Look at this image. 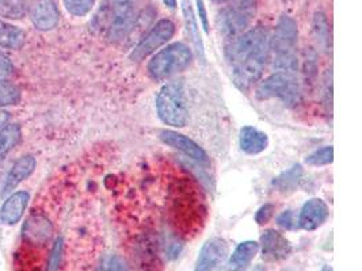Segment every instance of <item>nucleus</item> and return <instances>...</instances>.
Masks as SVG:
<instances>
[{
    "label": "nucleus",
    "mask_w": 362,
    "mask_h": 271,
    "mask_svg": "<svg viewBox=\"0 0 362 271\" xmlns=\"http://www.w3.org/2000/svg\"><path fill=\"white\" fill-rule=\"evenodd\" d=\"M171 213L181 235H192L204 224L206 213L204 200L197 188L186 179H181L174 188Z\"/></svg>",
    "instance_id": "2"
},
{
    "label": "nucleus",
    "mask_w": 362,
    "mask_h": 271,
    "mask_svg": "<svg viewBox=\"0 0 362 271\" xmlns=\"http://www.w3.org/2000/svg\"><path fill=\"white\" fill-rule=\"evenodd\" d=\"M159 137L165 145L181 151L192 160L197 162L199 164H209L208 153L205 152L192 138L174 131H162Z\"/></svg>",
    "instance_id": "13"
},
{
    "label": "nucleus",
    "mask_w": 362,
    "mask_h": 271,
    "mask_svg": "<svg viewBox=\"0 0 362 271\" xmlns=\"http://www.w3.org/2000/svg\"><path fill=\"white\" fill-rule=\"evenodd\" d=\"M8 119H10V114H8V112H6V110H0V131L7 125Z\"/></svg>",
    "instance_id": "36"
},
{
    "label": "nucleus",
    "mask_w": 362,
    "mask_h": 271,
    "mask_svg": "<svg viewBox=\"0 0 362 271\" xmlns=\"http://www.w3.org/2000/svg\"><path fill=\"white\" fill-rule=\"evenodd\" d=\"M99 271H132L131 267L125 263L122 258L118 255H107L102 259Z\"/></svg>",
    "instance_id": "31"
},
{
    "label": "nucleus",
    "mask_w": 362,
    "mask_h": 271,
    "mask_svg": "<svg viewBox=\"0 0 362 271\" xmlns=\"http://www.w3.org/2000/svg\"><path fill=\"white\" fill-rule=\"evenodd\" d=\"M163 3H165L168 8H171V10L177 8V0H163Z\"/></svg>",
    "instance_id": "37"
},
{
    "label": "nucleus",
    "mask_w": 362,
    "mask_h": 271,
    "mask_svg": "<svg viewBox=\"0 0 362 271\" xmlns=\"http://www.w3.org/2000/svg\"><path fill=\"white\" fill-rule=\"evenodd\" d=\"M22 94L17 85L6 79L0 80V107L13 106L21 102Z\"/></svg>",
    "instance_id": "27"
},
{
    "label": "nucleus",
    "mask_w": 362,
    "mask_h": 271,
    "mask_svg": "<svg viewBox=\"0 0 362 271\" xmlns=\"http://www.w3.org/2000/svg\"><path fill=\"white\" fill-rule=\"evenodd\" d=\"M277 222H279L280 227L288 229V231H293V229L298 228L295 213L292 210H286V212L281 213L279 219H277Z\"/></svg>",
    "instance_id": "32"
},
{
    "label": "nucleus",
    "mask_w": 362,
    "mask_h": 271,
    "mask_svg": "<svg viewBox=\"0 0 362 271\" xmlns=\"http://www.w3.org/2000/svg\"><path fill=\"white\" fill-rule=\"evenodd\" d=\"M214 1H217V3H221V1H228V0H214Z\"/></svg>",
    "instance_id": "39"
},
{
    "label": "nucleus",
    "mask_w": 362,
    "mask_h": 271,
    "mask_svg": "<svg viewBox=\"0 0 362 271\" xmlns=\"http://www.w3.org/2000/svg\"><path fill=\"white\" fill-rule=\"evenodd\" d=\"M134 258L140 271L162 270V260L158 250V241L152 236L141 237L137 241Z\"/></svg>",
    "instance_id": "15"
},
{
    "label": "nucleus",
    "mask_w": 362,
    "mask_h": 271,
    "mask_svg": "<svg viewBox=\"0 0 362 271\" xmlns=\"http://www.w3.org/2000/svg\"><path fill=\"white\" fill-rule=\"evenodd\" d=\"M228 254L227 241L221 237H212L202 246L194 271H226Z\"/></svg>",
    "instance_id": "10"
},
{
    "label": "nucleus",
    "mask_w": 362,
    "mask_h": 271,
    "mask_svg": "<svg viewBox=\"0 0 362 271\" xmlns=\"http://www.w3.org/2000/svg\"><path fill=\"white\" fill-rule=\"evenodd\" d=\"M53 234V227L49 220L41 215L30 216L22 228V241L25 246L38 248L45 247Z\"/></svg>",
    "instance_id": "11"
},
{
    "label": "nucleus",
    "mask_w": 362,
    "mask_h": 271,
    "mask_svg": "<svg viewBox=\"0 0 362 271\" xmlns=\"http://www.w3.org/2000/svg\"><path fill=\"white\" fill-rule=\"evenodd\" d=\"M239 144L242 151L247 155H259L264 152L269 145L267 135L258 131L254 126H245L240 129Z\"/></svg>",
    "instance_id": "20"
},
{
    "label": "nucleus",
    "mask_w": 362,
    "mask_h": 271,
    "mask_svg": "<svg viewBox=\"0 0 362 271\" xmlns=\"http://www.w3.org/2000/svg\"><path fill=\"white\" fill-rule=\"evenodd\" d=\"M297 45L298 29L296 20L289 16H282L270 37V53L273 56V68L279 72L297 71Z\"/></svg>",
    "instance_id": "3"
},
{
    "label": "nucleus",
    "mask_w": 362,
    "mask_h": 271,
    "mask_svg": "<svg viewBox=\"0 0 362 271\" xmlns=\"http://www.w3.org/2000/svg\"><path fill=\"white\" fill-rule=\"evenodd\" d=\"M258 251H259V244L257 241L247 240L240 243L228 258L227 270L243 271L247 269L252 259L258 254Z\"/></svg>",
    "instance_id": "19"
},
{
    "label": "nucleus",
    "mask_w": 362,
    "mask_h": 271,
    "mask_svg": "<svg viewBox=\"0 0 362 271\" xmlns=\"http://www.w3.org/2000/svg\"><path fill=\"white\" fill-rule=\"evenodd\" d=\"M274 205L273 203H264L262 207H259V210L257 212L255 215V221L259 224V225H264L267 224L269 221L272 220L273 215H274Z\"/></svg>",
    "instance_id": "33"
},
{
    "label": "nucleus",
    "mask_w": 362,
    "mask_h": 271,
    "mask_svg": "<svg viewBox=\"0 0 362 271\" xmlns=\"http://www.w3.org/2000/svg\"><path fill=\"white\" fill-rule=\"evenodd\" d=\"M28 13L26 0H0V17L21 19Z\"/></svg>",
    "instance_id": "25"
},
{
    "label": "nucleus",
    "mask_w": 362,
    "mask_h": 271,
    "mask_svg": "<svg viewBox=\"0 0 362 271\" xmlns=\"http://www.w3.org/2000/svg\"><path fill=\"white\" fill-rule=\"evenodd\" d=\"M270 54V34L264 26L252 28L230 41L227 48L235 85L246 91L255 85L264 73Z\"/></svg>",
    "instance_id": "1"
},
{
    "label": "nucleus",
    "mask_w": 362,
    "mask_h": 271,
    "mask_svg": "<svg viewBox=\"0 0 362 271\" xmlns=\"http://www.w3.org/2000/svg\"><path fill=\"white\" fill-rule=\"evenodd\" d=\"M254 16L252 0H239L238 4L228 7L220 14V29L226 38L235 40L239 34L247 29Z\"/></svg>",
    "instance_id": "8"
},
{
    "label": "nucleus",
    "mask_w": 362,
    "mask_h": 271,
    "mask_svg": "<svg viewBox=\"0 0 362 271\" xmlns=\"http://www.w3.org/2000/svg\"><path fill=\"white\" fill-rule=\"evenodd\" d=\"M192 51L182 42L168 45L158 52L148 63V73L155 80H165L190 66Z\"/></svg>",
    "instance_id": "5"
},
{
    "label": "nucleus",
    "mask_w": 362,
    "mask_h": 271,
    "mask_svg": "<svg viewBox=\"0 0 362 271\" xmlns=\"http://www.w3.org/2000/svg\"><path fill=\"white\" fill-rule=\"evenodd\" d=\"M30 16L34 26L41 32L53 30L60 20V13L54 0H34Z\"/></svg>",
    "instance_id": "16"
},
{
    "label": "nucleus",
    "mask_w": 362,
    "mask_h": 271,
    "mask_svg": "<svg viewBox=\"0 0 362 271\" xmlns=\"http://www.w3.org/2000/svg\"><path fill=\"white\" fill-rule=\"evenodd\" d=\"M258 100H281L286 106H297L301 101V90L292 72H276L258 85L255 92Z\"/></svg>",
    "instance_id": "6"
},
{
    "label": "nucleus",
    "mask_w": 362,
    "mask_h": 271,
    "mask_svg": "<svg viewBox=\"0 0 362 271\" xmlns=\"http://www.w3.org/2000/svg\"><path fill=\"white\" fill-rule=\"evenodd\" d=\"M35 166H37V162H35V157L32 155L19 157L6 176L4 185L1 188V195L11 193L19 183L26 181L33 174Z\"/></svg>",
    "instance_id": "18"
},
{
    "label": "nucleus",
    "mask_w": 362,
    "mask_h": 271,
    "mask_svg": "<svg viewBox=\"0 0 362 271\" xmlns=\"http://www.w3.org/2000/svg\"><path fill=\"white\" fill-rule=\"evenodd\" d=\"M22 138V131L18 124L6 125L0 131V164L4 162L7 155L11 152Z\"/></svg>",
    "instance_id": "23"
},
{
    "label": "nucleus",
    "mask_w": 362,
    "mask_h": 271,
    "mask_svg": "<svg viewBox=\"0 0 362 271\" xmlns=\"http://www.w3.org/2000/svg\"><path fill=\"white\" fill-rule=\"evenodd\" d=\"M322 271H332V269H331L329 266H325V267L322 269Z\"/></svg>",
    "instance_id": "38"
},
{
    "label": "nucleus",
    "mask_w": 362,
    "mask_h": 271,
    "mask_svg": "<svg viewBox=\"0 0 362 271\" xmlns=\"http://www.w3.org/2000/svg\"><path fill=\"white\" fill-rule=\"evenodd\" d=\"M301 178H303V169L300 164H297L292 169L282 172L280 176H277L273 181V186L276 187L279 191H293L298 186Z\"/></svg>",
    "instance_id": "24"
},
{
    "label": "nucleus",
    "mask_w": 362,
    "mask_h": 271,
    "mask_svg": "<svg viewBox=\"0 0 362 271\" xmlns=\"http://www.w3.org/2000/svg\"><path fill=\"white\" fill-rule=\"evenodd\" d=\"M313 35L317 41V44L323 48H329V28L327 18L325 13L317 11L313 17Z\"/></svg>",
    "instance_id": "26"
},
{
    "label": "nucleus",
    "mask_w": 362,
    "mask_h": 271,
    "mask_svg": "<svg viewBox=\"0 0 362 271\" xmlns=\"http://www.w3.org/2000/svg\"><path fill=\"white\" fill-rule=\"evenodd\" d=\"M332 160H334V148L332 147H325L322 150H317L311 153L310 156H307V159H305V162L310 166H315V167L327 166L329 163H332Z\"/></svg>",
    "instance_id": "29"
},
{
    "label": "nucleus",
    "mask_w": 362,
    "mask_h": 271,
    "mask_svg": "<svg viewBox=\"0 0 362 271\" xmlns=\"http://www.w3.org/2000/svg\"><path fill=\"white\" fill-rule=\"evenodd\" d=\"M329 210L327 203L320 198H313L303 205L298 215V228L304 231H315L322 227L329 219Z\"/></svg>",
    "instance_id": "14"
},
{
    "label": "nucleus",
    "mask_w": 362,
    "mask_h": 271,
    "mask_svg": "<svg viewBox=\"0 0 362 271\" xmlns=\"http://www.w3.org/2000/svg\"><path fill=\"white\" fill-rule=\"evenodd\" d=\"M136 18V0H113L110 23L107 28V38L112 42H119L125 40L134 28Z\"/></svg>",
    "instance_id": "7"
},
{
    "label": "nucleus",
    "mask_w": 362,
    "mask_h": 271,
    "mask_svg": "<svg viewBox=\"0 0 362 271\" xmlns=\"http://www.w3.org/2000/svg\"><path fill=\"white\" fill-rule=\"evenodd\" d=\"M175 33V25L170 19L159 20L149 33L137 44V47L131 53V60L141 61L153 52L158 51L160 47L167 44Z\"/></svg>",
    "instance_id": "9"
},
{
    "label": "nucleus",
    "mask_w": 362,
    "mask_h": 271,
    "mask_svg": "<svg viewBox=\"0 0 362 271\" xmlns=\"http://www.w3.org/2000/svg\"><path fill=\"white\" fill-rule=\"evenodd\" d=\"M262 258L267 262H279L286 259L292 253L289 240L276 229H267L261 236L259 244Z\"/></svg>",
    "instance_id": "12"
},
{
    "label": "nucleus",
    "mask_w": 362,
    "mask_h": 271,
    "mask_svg": "<svg viewBox=\"0 0 362 271\" xmlns=\"http://www.w3.org/2000/svg\"><path fill=\"white\" fill-rule=\"evenodd\" d=\"M156 112L165 125L183 128L187 122V100L181 80L163 85L156 97Z\"/></svg>",
    "instance_id": "4"
},
{
    "label": "nucleus",
    "mask_w": 362,
    "mask_h": 271,
    "mask_svg": "<svg viewBox=\"0 0 362 271\" xmlns=\"http://www.w3.org/2000/svg\"><path fill=\"white\" fill-rule=\"evenodd\" d=\"M30 201V194L25 190H19L13 193L0 209V222L6 225H16L21 221L26 207Z\"/></svg>",
    "instance_id": "17"
},
{
    "label": "nucleus",
    "mask_w": 362,
    "mask_h": 271,
    "mask_svg": "<svg viewBox=\"0 0 362 271\" xmlns=\"http://www.w3.org/2000/svg\"><path fill=\"white\" fill-rule=\"evenodd\" d=\"M63 250H64V240L63 237L56 239L52 251H50L48 263H47V271H59L62 258H63Z\"/></svg>",
    "instance_id": "30"
},
{
    "label": "nucleus",
    "mask_w": 362,
    "mask_h": 271,
    "mask_svg": "<svg viewBox=\"0 0 362 271\" xmlns=\"http://www.w3.org/2000/svg\"><path fill=\"white\" fill-rule=\"evenodd\" d=\"M13 73H14V64L4 53L0 52V80L10 78Z\"/></svg>",
    "instance_id": "34"
},
{
    "label": "nucleus",
    "mask_w": 362,
    "mask_h": 271,
    "mask_svg": "<svg viewBox=\"0 0 362 271\" xmlns=\"http://www.w3.org/2000/svg\"><path fill=\"white\" fill-rule=\"evenodd\" d=\"M63 3L69 14L75 17H84L93 10L95 0H63Z\"/></svg>",
    "instance_id": "28"
},
{
    "label": "nucleus",
    "mask_w": 362,
    "mask_h": 271,
    "mask_svg": "<svg viewBox=\"0 0 362 271\" xmlns=\"http://www.w3.org/2000/svg\"><path fill=\"white\" fill-rule=\"evenodd\" d=\"M25 44V32L0 19V48L19 49Z\"/></svg>",
    "instance_id": "22"
},
{
    "label": "nucleus",
    "mask_w": 362,
    "mask_h": 271,
    "mask_svg": "<svg viewBox=\"0 0 362 271\" xmlns=\"http://www.w3.org/2000/svg\"><path fill=\"white\" fill-rule=\"evenodd\" d=\"M196 4H197L198 16L201 19V23H202V28L205 30V33H209V22H208V14H206V8H205V4H204V0H196Z\"/></svg>",
    "instance_id": "35"
},
{
    "label": "nucleus",
    "mask_w": 362,
    "mask_h": 271,
    "mask_svg": "<svg viewBox=\"0 0 362 271\" xmlns=\"http://www.w3.org/2000/svg\"><path fill=\"white\" fill-rule=\"evenodd\" d=\"M182 13L185 17V23H186V30L189 37L192 38V42L196 48L198 57L202 63H205V48H204V42L202 38L199 35V28H198L197 19L194 16V10L193 6L190 3V0H182Z\"/></svg>",
    "instance_id": "21"
}]
</instances>
